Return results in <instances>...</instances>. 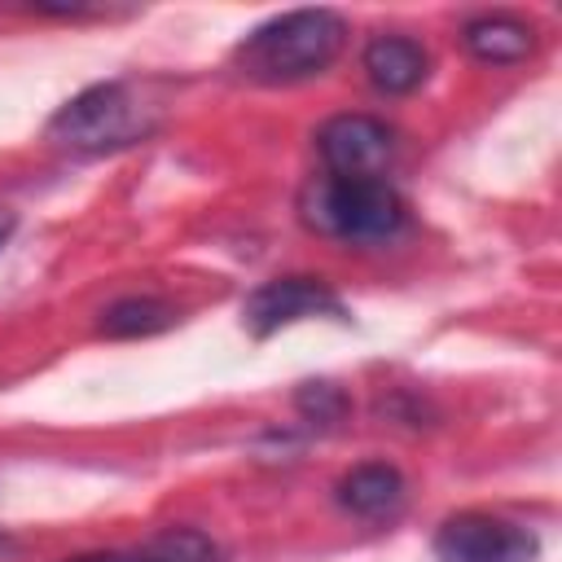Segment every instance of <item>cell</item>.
Wrapping results in <instances>:
<instances>
[{"instance_id": "6da1fadb", "label": "cell", "mask_w": 562, "mask_h": 562, "mask_svg": "<svg viewBox=\"0 0 562 562\" xmlns=\"http://www.w3.org/2000/svg\"><path fill=\"white\" fill-rule=\"evenodd\" d=\"M347 44V22L334 9H290L263 26H255L237 48L233 66L250 83H303L334 66V57Z\"/></svg>"}, {"instance_id": "7a4b0ae2", "label": "cell", "mask_w": 562, "mask_h": 562, "mask_svg": "<svg viewBox=\"0 0 562 562\" xmlns=\"http://www.w3.org/2000/svg\"><path fill=\"white\" fill-rule=\"evenodd\" d=\"M303 224L338 241H386L404 228V202L382 176H321L303 189Z\"/></svg>"}, {"instance_id": "3957f363", "label": "cell", "mask_w": 562, "mask_h": 562, "mask_svg": "<svg viewBox=\"0 0 562 562\" xmlns=\"http://www.w3.org/2000/svg\"><path fill=\"white\" fill-rule=\"evenodd\" d=\"M149 110L154 105H145V97L123 79L92 83L48 119V140L61 149H75V154L123 149V145H136L140 136H149V127H154Z\"/></svg>"}, {"instance_id": "277c9868", "label": "cell", "mask_w": 562, "mask_h": 562, "mask_svg": "<svg viewBox=\"0 0 562 562\" xmlns=\"http://www.w3.org/2000/svg\"><path fill=\"white\" fill-rule=\"evenodd\" d=\"M540 540L496 514H452L435 531V558L439 562H531Z\"/></svg>"}, {"instance_id": "5b68a950", "label": "cell", "mask_w": 562, "mask_h": 562, "mask_svg": "<svg viewBox=\"0 0 562 562\" xmlns=\"http://www.w3.org/2000/svg\"><path fill=\"white\" fill-rule=\"evenodd\" d=\"M307 316H338V321H347L338 294L325 281H316V277H277V281H263L241 303V321H246V329L255 338H268L281 325H294V321H307Z\"/></svg>"}, {"instance_id": "8992f818", "label": "cell", "mask_w": 562, "mask_h": 562, "mask_svg": "<svg viewBox=\"0 0 562 562\" xmlns=\"http://www.w3.org/2000/svg\"><path fill=\"white\" fill-rule=\"evenodd\" d=\"M316 149L329 176H378L395 154V136L373 114H334L321 123Z\"/></svg>"}, {"instance_id": "52a82bcc", "label": "cell", "mask_w": 562, "mask_h": 562, "mask_svg": "<svg viewBox=\"0 0 562 562\" xmlns=\"http://www.w3.org/2000/svg\"><path fill=\"white\" fill-rule=\"evenodd\" d=\"M334 496L347 514H356L364 522H382L404 509V474L386 461H364L338 479Z\"/></svg>"}, {"instance_id": "ba28073f", "label": "cell", "mask_w": 562, "mask_h": 562, "mask_svg": "<svg viewBox=\"0 0 562 562\" xmlns=\"http://www.w3.org/2000/svg\"><path fill=\"white\" fill-rule=\"evenodd\" d=\"M360 66H364V75H369V83H373L378 92L404 97V92L422 88V79H426V70H430V57H426V48H422L417 40H408V35H373V40L364 44Z\"/></svg>"}, {"instance_id": "9c48e42d", "label": "cell", "mask_w": 562, "mask_h": 562, "mask_svg": "<svg viewBox=\"0 0 562 562\" xmlns=\"http://www.w3.org/2000/svg\"><path fill=\"white\" fill-rule=\"evenodd\" d=\"M461 44L474 61L514 66L536 48V31L514 13H479L461 26Z\"/></svg>"}, {"instance_id": "30bf717a", "label": "cell", "mask_w": 562, "mask_h": 562, "mask_svg": "<svg viewBox=\"0 0 562 562\" xmlns=\"http://www.w3.org/2000/svg\"><path fill=\"white\" fill-rule=\"evenodd\" d=\"M167 325H176V312L162 303V299H149V294H127V299H114L105 312H101V334L105 338H149V334H162Z\"/></svg>"}, {"instance_id": "8fae6325", "label": "cell", "mask_w": 562, "mask_h": 562, "mask_svg": "<svg viewBox=\"0 0 562 562\" xmlns=\"http://www.w3.org/2000/svg\"><path fill=\"white\" fill-rule=\"evenodd\" d=\"M140 553H145V562H215L220 558L211 536H202L198 527H167V531L149 536V544Z\"/></svg>"}, {"instance_id": "7c38bea8", "label": "cell", "mask_w": 562, "mask_h": 562, "mask_svg": "<svg viewBox=\"0 0 562 562\" xmlns=\"http://www.w3.org/2000/svg\"><path fill=\"white\" fill-rule=\"evenodd\" d=\"M294 408H299L307 422L334 426V422L347 413V395H342L334 382H303V386L294 391Z\"/></svg>"}, {"instance_id": "4fadbf2b", "label": "cell", "mask_w": 562, "mask_h": 562, "mask_svg": "<svg viewBox=\"0 0 562 562\" xmlns=\"http://www.w3.org/2000/svg\"><path fill=\"white\" fill-rule=\"evenodd\" d=\"M70 562H145V553H83Z\"/></svg>"}, {"instance_id": "5bb4252c", "label": "cell", "mask_w": 562, "mask_h": 562, "mask_svg": "<svg viewBox=\"0 0 562 562\" xmlns=\"http://www.w3.org/2000/svg\"><path fill=\"white\" fill-rule=\"evenodd\" d=\"M9 233H13V211H4V206H0V246L9 241Z\"/></svg>"}]
</instances>
